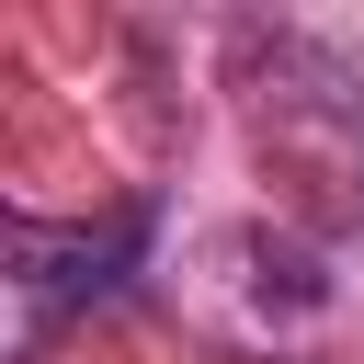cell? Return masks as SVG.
I'll return each instance as SVG.
<instances>
[{
	"mask_svg": "<svg viewBox=\"0 0 364 364\" xmlns=\"http://www.w3.org/2000/svg\"><path fill=\"white\" fill-rule=\"evenodd\" d=\"M136 239H148V205H114L102 228H34V216H11V284H23L34 318H68V307H91V296L125 284Z\"/></svg>",
	"mask_w": 364,
	"mask_h": 364,
	"instance_id": "1",
	"label": "cell"
}]
</instances>
